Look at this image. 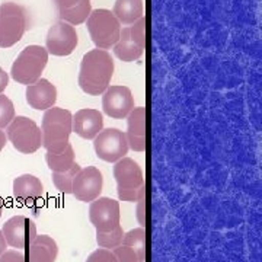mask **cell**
<instances>
[{
  "mask_svg": "<svg viewBox=\"0 0 262 262\" xmlns=\"http://www.w3.org/2000/svg\"><path fill=\"white\" fill-rule=\"evenodd\" d=\"M114 60L106 50L95 48L82 58L79 70V86L84 94L102 95L111 83L114 75Z\"/></svg>",
  "mask_w": 262,
  "mask_h": 262,
  "instance_id": "1",
  "label": "cell"
},
{
  "mask_svg": "<svg viewBox=\"0 0 262 262\" xmlns=\"http://www.w3.org/2000/svg\"><path fill=\"white\" fill-rule=\"evenodd\" d=\"M73 114L64 108H48L41 124L42 131V147L48 153H61L69 146L72 134Z\"/></svg>",
  "mask_w": 262,
  "mask_h": 262,
  "instance_id": "2",
  "label": "cell"
},
{
  "mask_svg": "<svg viewBox=\"0 0 262 262\" xmlns=\"http://www.w3.org/2000/svg\"><path fill=\"white\" fill-rule=\"evenodd\" d=\"M48 63V51L41 46L25 47L10 69V76L20 84H32L41 79V75Z\"/></svg>",
  "mask_w": 262,
  "mask_h": 262,
  "instance_id": "3",
  "label": "cell"
},
{
  "mask_svg": "<svg viewBox=\"0 0 262 262\" xmlns=\"http://www.w3.org/2000/svg\"><path fill=\"white\" fill-rule=\"evenodd\" d=\"M28 29L27 9L15 2L0 5V48L13 47Z\"/></svg>",
  "mask_w": 262,
  "mask_h": 262,
  "instance_id": "4",
  "label": "cell"
},
{
  "mask_svg": "<svg viewBox=\"0 0 262 262\" xmlns=\"http://www.w3.org/2000/svg\"><path fill=\"white\" fill-rule=\"evenodd\" d=\"M86 27L94 44L99 50L114 47L121 34V24L108 9H95L86 19Z\"/></svg>",
  "mask_w": 262,
  "mask_h": 262,
  "instance_id": "5",
  "label": "cell"
},
{
  "mask_svg": "<svg viewBox=\"0 0 262 262\" xmlns=\"http://www.w3.org/2000/svg\"><path fill=\"white\" fill-rule=\"evenodd\" d=\"M8 139L18 151L24 155H31L41 149L42 131L34 120L18 115L8 125Z\"/></svg>",
  "mask_w": 262,
  "mask_h": 262,
  "instance_id": "6",
  "label": "cell"
},
{
  "mask_svg": "<svg viewBox=\"0 0 262 262\" xmlns=\"http://www.w3.org/2000/svg\"><path fill=\"white\" fill-rule=\"evenodd\" d=\"M113 173L117 182L118 198L125 203L137 201L139 188L144 184L143 170L139 166V163L130 158H122L118 162H115Z\"/></svg>",
  "mask_w": 262,
  "mask_h": 262,
  "instance_id": "7",
  "label": "cell"
},
{
  "mask_svg": "<svg viewBox=\"0 0 262 262\" xmlns=\"http://www.w3.org/2000/svg\"><path fill=\"white\" fill-rule=\"evenodd\" d=\"M94 149L96 156L103 162L115 163L128 153V141L125 133L118 128H105L94 139Z\"/></svg>",
  "mask_w": 262,
  "mask_h": 262,
  "instance_id": "8",
  "label": "cell"
},
{
  "mask_svg": "<svg viewBox=\"0 0 262 262\" xmlns=\"http://www.w3.org/2000/svg\"><path fill=\"white\" fill-rule=\"evenodd\" d=\"M89 220L96 232H111L117 229L121 220L120 203L110 196H98L91 201Z\"/></svg>",
  "mask_w": 262,
  "mask_h": 262,
  "instance_id": "9",
  "label": "cell"
},
{
  "mask_svg": "<svg viewBox=\"0 0 262 262\" xmlns=\"http://www.w3.org/2000/svg\"><path fill=\"white\" fill-rule=\"evenodd\" d=\"M79 37L73 25L64 20H58L53 24L46 37V50L48 54L57 57L70 56L77 47Z\"/></svg>",
  "mask_w": 262,
  "mask_h": 262,
  "instance_id": "10",
  "label": "cell"
},
{
  "mask_svg": "<svg viewBox=\"0 0 262 262\" xmlns=\"http://www.w3.org/2000/svg\"><path fill=\"white\" fill-rule=\"evenodd\" d=\"M2 233L10 248L24 251L37 236L35 223L25 215H13L3 225Z\"/></svg>",
  "mask_w": 262,
  "mask_h": 262,
  "instance_id": "11",
  "label": "cell"
},
{
  "mask_svg": "<svg viewBox=\"0 0 262 262\" xmlns=\"http://www.w3.org/2000/svg\"><path fill=\"white\" fill-rule=\"evenodd\" d=\"M102 187V172L95 166H86L80 169L73 179L72 194L82 203H91L101 196Z\"/></svg>",
  "mask_w": 262,
  "mask_h": 262,
  "instance_id": "12",
  "label": "cell"
},
{
  "mask_svg": "<svg viewBox=\"0 0 262 262\" xmlns=\"http://www.w3.org/2000/svg\"><path fill=\"white\" fill-rule=\"evenodd\" d=\"M134 108V98L127 86H108L102 94L103 113L114 120L127 118Z\"/></svg>",
  "mask_w": 262,
  "mask_h": 262,
  "instance_id": "13",
  "label": "cell"
},
{
  "mask_svg": "<svg viewBox=\"0 0 262 262\" xmlns=\"http://www.w3.org/2000/svg\"><path fill=\"white\" fill-rule=\"evenodd\" d=\"M125 137L128 147L134 151H146L147 147V111L144 106L133 108L127 115Z\"/></svg>",
  "mask_w": 262,
  "mask_h": 262,
  "instance_id": "14",
  "label": "cell"
},
{
  "mask_svg": "<svg viewBox=\"0 0 262 262\" xmlns=\"http://www.w3.org/2000/svg\"><path fill=\"white\" fill-rule=\"evenodd\" d=\"M72 130L84 140H94L95 137L103 130L102 113H99L98 110H92V108L79 110L73 115Z\"/></svg>",
  "mask_w": 262,
  "mask_h": 262,
  "instance_id": "15",
  "label": "cell"
},
{
  "mask_svg": "<svg viewBox=\"0 0 262 262\" xmlns=\"http://www.w3.org/2000/svg\"><path fill=\"white\" fill-rule=\"evenodd\" d=\"M27 102L38 111H47L57 102V88L47 79H38L35 83L27 86Z\"/></svg>",
  "mask_w": 262,
  "mask_h": 262,
  "instance_id": "16",
  "label": "cell"
},
{
  "mask_svg": "<svg viewBox=\"0 0 262 262\" xmlns=\"http://www.w3.org/2000/svg\"><path fill=\"white\" fill-rule=\"evenodd\" d=\"M58 18L70 25H80L86 22L92 12L91 0H54Z\"/></svg>",
  "mask_w": 262,
  "mask_h": 262,
  "instance_id": "17",
  "label": "cell"
},
{
  "mask_svg": "<svg viewBox=\"0 0 262 262\" xmlns=\"http://www.w3.org/2000/svg\"><path fill=\"white\" fill-rule=\"evenodd\" d=\"M28 259L25 262H56L58 255L57 242L48 234H37L35 239L27 246Z\"/></svg>",
  "mask_w": 262,
  "mask_h": 262,
  "instance_id": "18",
  "label": "cell"
},
{
  "mask_svg": "<svg viewBox=\"0 0 262 262\" xmlns=\"http://www.w3.org/2000/svg\"><path fill=\"white\" fill-rule=\"evenodd\" d=\"M44 194V185L41 179L31 175L24 173L13 181V196L20 203H31L37 201Z\"/></svg>",
  "mask_w": 262,
  "mask_h": 262,
  "instance_id": "19",
  "label": "cell"
},
{
  "mask_svg": "<svg viewBox=\"0 0 262 262\" xmlns=\"http://www.w3.org/2000/svg\"><path fill=\"white\" fill-rule=\"evenodd\" d=\"M143 0H115L113 13L118 22L128 27L143 18Z\"/></svg>",
  "mask_w": 262,
  "mask_h": 262,
  "instance_id": "20",
  "label": "cell"
},
{
  "mask_svg": "<svg viewBox=\"0 0 262 262\" xmlns=\"http://www.w3.org/2000/svg\"><path fill=\"white\" fill-rule=\"evenodd\" d=\"M144 50L140 48L128 35V29L121 28V34H120V39L118 42L114 46V54L118 57L121 61L125 63H131V61H136L143 56Z\"/></svg>",
  "mask_w": 262,
  "mask_h": 262,
  "instance_id": "21",
  "label": "cell"
},
{
  "mask_svg": "<svg viewBox=\"0 0 262 262\" xmlns=\"http://www.w3.org/2000/svg\"><path fill=\"white\" fill-rule=\"evenodd\" d=\"M46 162L47 166L51 169V172H66L72 168L76 163L75 160V149L73 146L69 143V146L66 147L61 153H46Z\"/></svg>",
  "mask_w": 262,
  "mask_h": 262,
  "instance_id": "22",
  "label": "cell"
},
{
  "mask_svg": "<svg viewBox=\"0 0 262 262\" xmlns=\"http://www.w3.org/2000/svg\"><path fill=\"white\" fill-rule=\"evenodd\" d=\"M122 245L130 246L134 252L137 253L139 261H146V253H147V232L144 227H137L130 232L124 233Z\"/></svg>",
  "mask_w": 262,
  "mask_h": 262,
  "instance_id": "23",
  "label": "cell"
},
{
  "mask_svg": "<svg viewBox=\"0 0 262 262\" xmlns=\"http://www.w3.org/2000/svg\"><path fill=\"white\" fill-rule=\"evenodd\" d=\"M80 165L76 162L75 165L66 172H53L51 178L54 187L61 192V194H72V185H73V179L77 175V172L80 170Z\"/></svg>",
  "mask_w": 262,
  "mask_h": 262,
  "instance_id": "24",
  "label": "cell"
},
{
  "mask_svg": "<svg viewBox=\"0 0 262 262\" xmlns=\"http://www.w3.org/2000/svg\"><path fill=\"white\" fill-rule=\"evenodd\" d=\"M122 239H124V230L121 226H118L111 232H96V242L99 245V248L108 249V251H113L114 248L121 245Z\"/></svg>",
  "mask_w": 262,
  "mask_h": 262,
  "instance_id": "25",
  "label": "cell"
},
{
  "mask_svg": "<svg viewBox=\"0 0 262 262\" xmlns=\"http://www.w3.org/2000/svg\"><path fill=\"white\" fill-rule=\"evenodd\" d=\"M15 118V106L6 95L0 94V130L8 127Z\"/></svg>",
  "mask_w": 262,
  "mask_h": 262,
  "instance_id": "26",
  "label": "cell"
},
{
  "mask_svg": "<svg viewBox=\"0 0 262 262\" xmlns=\"http://www.w3.org/2000/svg\"><path fill=\"white\" fill-rule=\"evenodd\" d=\"M130 38L139 46L140 48H146V18L143 16L133 25L127 27Z\"/></svg>",
  "mask_w": 262,
  "mask_h": 262,
  "instance_id": "27",
  "label": "cell"
},
{
  "mask_svg": "<svg viewBox=\"0 0 262 262\" xmlns=\"http://www.w3.org/2000/svg\"><path fill=\"white\" fill-rule=\"evenodd\" d=\"M147 204H146V184L139 188L137 192V208H136V217L140 227H146L147 225Z\"/></svg>",
  "mask_w": 262,
  "mask_h": 262,
  "instance_id": "28",
  "label": "cell"
},
{
  "mask_svg": "<svg viewBox=\"0 0 262 262\" xmlns=\"http://www.w3.org/2000/svg\"><path fill=\"white\" fill-rule=\"evenodd\" d=\"M113 253L114 256L117 258V262H140L137 253L127 245H118L117 248L113 249Z\"/></svg>",
  "mask_w": 262,
  "mask_h": 262,
  "instance_id": "29",
  "label": "cell"
},
{
  "mask_svg": "<svg viewBox=\"0 0 262 262\" xmlns=\"http://www.w3.org/2000/svg\"><path fill=\"white\" fill-rule=\"evenodd\" d=\"M84 262H117V258L114 256L113 251L99 248L88 256V259Z\"/></svg>",
  "mask_w": 262,
  "mask_h": 262,
  "instance_id": "30",
  "label": "cell"
},
{
  "mask_svg": "<svg viewBox=\"0 0 262 262\" xmlns=\"http://www.w3.org/2000/svg\"><path fill=\"white\" fill-rule=\"evenodd\" d=\"M0 262H25V255L18 249H9L0 255Z\"/></svg>",
  "mask_w": 262,
  "mask_h": 262,
  "instance_id": "31",
  "label": "cell"
},
{
  "mask_svg": "<svg viewBox=\"0 0 262 262\" xmlns=\"http://www.w3.org/2000/svg\"><path fill=\"white\" fill-rule=\"evenodd\" d=\"M9 84V75L0 67V94H3V91L8 88Z\"/></svg>",
  "mask_w": 262,
  "mask_h": 262,
  "instance_id": "32",
  "label": "cell"
},
{
  "mask_svg": "<svg viewBox=\"0 0 262 262\" xmlns=\"http://www.w3.org/2000/svg\"><path fill=\"white\" fill-rule=\"evenodd\" d=\"M6 246H8V244H6V241H5V236H3L2 230H0V255L6 251Z\"/></svg>",
  "mask_w": 262,
  "mask_h": 262,
  "instance_id": "33",
  "label": "cell"
},
{
  "mask_svg": "<svg viewBox=\"0 0 262 262\" xmlns=\"http://www.w3.org/2000/svg\"><path fill=\"white\" fill-rule=\"evenodd\" d=\"M5 144H6V134H5V133H3L2 130H0V151L3 150Z\"/></svg>",
  "mask_w": 262,
  "mask_h": 262,
  "instance_id": "34",
  "label": "cell"
},
{
  "mask_svg": "<svg viewBox=\"0 0 262 262\" xmlns=\"http://www.w3.org/2000/svg\"><path fill=\"white\" fill-rule=\"evenodd\" d=\"M3 207H5V203H3V198L0 196V217L3 214Z\"/></svg>",
  "mask_w": 262,
  "mask_h": 262,
  "instance_id": "35",
  "label": "cell"
},
{
  "mask_svg": "<svg viewBox=\"0 0 262 262\" xmlns=\"http://www.w3.org/2000/svg\"><path fill=\"white\" fill-rule=\"evenodd\" d=\"M144 262H146V261H144Z\"/></svg>",
  "mask_w": 262,
  "mask_h": 262,
  "instance_id": "36",
  "label": "cell"
}]
</instances>
